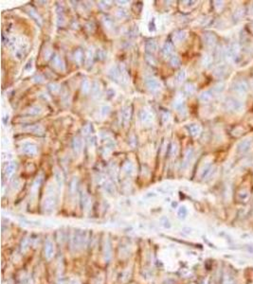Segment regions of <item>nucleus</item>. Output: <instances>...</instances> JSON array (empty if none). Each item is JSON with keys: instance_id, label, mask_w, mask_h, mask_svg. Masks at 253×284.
<instances>
[{"instance_id": "f257e3e1", "label": "nucleus", "mask_w": 253, "mask_h": 284, "mask_svg": "<svg viewBox=\"0 0 253 284\" xmlns=\"http://www.w3.org/2000/svg\"><path fill=\"white\" fill-rule=\"evenodd\" d=\"M224 107L226 110L230 111V112H242L244 109V104L243 103L233 98H228L225 102H224Z\"/></svg>"}, {"instance_id": "f03ea898", "label": "nucleus", "mask_w": 253, "mask_h": 284, "mask_svg": "<svg viewBox=\"0 0 253 284\" xmlns=\"http://www.w3.org/2000/svg\"><path fill=\"white\" fill-rule=\"evenodd\" d=\"M251 145H252V142L250 139H245L241 141L237 146V153L241 154V156L242 154H245L246 153L250 151Z\"/></svg>"}, {"instance_id": "7ed1b4c3", "label": "nucleus", "mask_w": 253, "mask_h": 284, "mask_svg": "<svg viewBox=\"0 0 253 284\" xmlns=\"http://www.w3.org/2000/svg\"><path fill=\"white\" fill-rule=\"evenodd\" d=\"M249 89V85L248 82L245 81H238L232 85V90H234L236 93H245Z\"/></svg>"}, {"instance_id": "20e7f679", "label": "nucleus", "mask_w": 253, "mask_h": 284, "mask_svg": "<svg viewBox=\"0 0 253 284\" xmlns=\"http://www.w3.org/2000/svg\"><path fill=\"white\" fill-rule=\"evenodd\" d=\"M22 152L28 156H33L37 153V146L33 143H25L22 146Z\"/></svg>"}, {"instance_id": "39448f33", "label": "nucleus", "mask_w": 253, "mask_h": 284, "mask_svg": "<svg viewBox=\"0 0 253 284\" xmlns=\"http://www.w3.org/2000/svg\"><path fill=\"white\" fill-rule=\"evenodd\" d=\"M145 85L147 88L152 90V91H155L160 87V83L158 82V81L154 78H147L145 80Z\"/></svg>"}, {"instance_id": "423d86ee", "label": "nucleus", "mask_w": 253, "mask_h": 284, "mask_svg": "<svg viewBox=\"0 0 253 284\" xmlns=\"http://www.w3.org/2000/svg\"><path fill=\"white\" fill-rule=\"evenodd\" d=\"M216 41H217V39H216V37H215L214 34L206 33L204 35V43H205V45L207 47H209V48L214 47V45L216 44Z\"/></svg>"}, {"instance_id": "0eeeda50", "label": "nucleus", "mask_w": 253, "mask_h": 284, "mask_svg": "<svg viewBox=\"0 0 253 284\" xmlns=\"http://www.w3.org/2000/svg\"><path fill=\"white\" fill-rule=\"evenodd\" d=\"M239 45L237 44H232L231 46L229 48V49L226 51V56L229 58H235L237 57L238 53H239Z\"/></svg>"}, {"instance_id": "6e6552de", "label": "nucleus", "mask_w": 253, "mask_h": 284, "mask_svg": "<svg viewBox=\"0 0 253 284\" xmlns=\"http://www.w3.org/2000/svg\"><path fill=\"white\" fill-rule=\"evenodd\" d=\"M228 71H229V68L226 66H220L214 70V75L217 78H222V77L228 74Z\"/></svg>"}, {"instance_id": "1a4fd4ad", "label": "nucleus", "mask_w": 253, "mask_h": 284, "mask_svg": "<svg viewBox=\"0 0 253 284\" xmlns=\"http://www.w3.org/2000/svg\"><path fill=\"white\" fill-rule=\"evenodd\" d=\"M72 147L75 153L79 154L82 151V140L79 137H75L72 142Z\"/></svg>"}, {"instance_id": "9d476101", "label": "nucleus", "mask_w": 253, "mask_h": 284, "mask_svg": "<svg viewBox=\"0 0 253 284\" xmlns=\"http://www.w3.org/2000/svg\"><path fill=\"white\" fill-rule=\"evenodd\" d=\"M139 118L141 119V121L143 122V123H149V122L152 121V116L151 114L145 111V110H142L139 114Z\"/></svg>"}, {"instance_id": "9b49d317", "label": "nucleus", "mask_w": 253, "mask_h": 284, "mask_svg": "<svg viewBox=\"0 0 253 284\" xmlns=\"http://www.w3.org/2000/svg\"><path fill=\"white\" fill-rule=\"evenodd\" d=\"M250 197V193L248 190H242L238 192V199L241 202H246Z\"/></svg>"}, {"instance_id": "f8f14e48", "label": "nucleus", "mask_w": 253, "mask_h": 284, "mask_svg": "<svg viewBox=\"0 0 253 284\" xmlns=\"http://www.w3.org/2000/svg\"><path fill=\"white\" fill-rule=\"evenodd\" d=\"M52 66L58 69H62L64 70V63L62 61L61 58L58 56V55H55L53 58H52Z\"/></svg>"}, {"instance_id": "ddd939ff", "label": "nucleus", "mask_w": 253, "mask_h": 284, "mask_svg": "<svg viewBox=\"0 0 253 284\" xmlns=\"http://www.w3.org/2000/svg\"><path fill=\"white\" fill-rule=\"evenodd\" d=\"M158 48V44L155 40H149L146 43V50L150 53H154Z\"/></svg>"}, {"instance_id": "4468645a", "label": "nucleus", "mask_w": 253, "mask_h": 284, "mask_svg": "<svg viewBox=\"0 0 253 284\" xmlns=\"http://www.w3.org/2000/svg\"><path fill=\"white\" fill-rule=\"evenodd\" d=\"M212 99V92L211 91H204L200 94L199 100L203 102H209Z\"/></svg>"}, {"instance_id": "2eb2a0df", "label": "nucleus", "mask_w": 253, "mask_h": 284, "mask_svg": "<svg viewBox=\"0 0 253 284\" xmlns=\"http://www.w3.org/2000/svg\"><path fill=\"white\" fill-rule=\"evenodd\" d=\"M187 128H188V130H189L190 134L192 135V137H196V135H198L200 131H201L200 126L197 125V124H191V125L188 126Z\"/></svg>"}, {"instance_id": "dca6fc26", "label": "nucleus", "mask_w": 253, "mask_h": 284, "mask_svg": "<svg viewBox=\"0 0 253 284\" xmlns=\"http://www.w3.org/2000/svg\"><path fill=\"white\" fill-rule=\"evenodd\" d=\"M173 44L170 43V42H167V43L164 45L163 48H162V53H163V55L166 56V57H167V56H170V55L172 54V52H173Z\"/></svg>"}, {"instance_id": "f3484780", "label": "nucleus", "mask_w": 253, "mask_h": 284, "mask_svg": "<svg viewBox=\"0 0 253 284\" xmlns=\"http://www.w3.org/2000/svg\"><path fill=\"white\" fill-rule=\"evenodd\" d=\"M42 112V109L41 107L39 106H32L30 107L29 110L27 111V114L28 115H30V116H36L38 114H40Z\"/></svg>"}, {"instance_id": "a211bd4d", "label": "nucleus", "mask_w": 253, "mask_h": 284, "mask_svg": "<svg viewBox=\"0 0 253 284\" xmlns=\"http://www.w3.org/2000/svg\"><path fill=\"white\" fill-rule=\"evenodd\" d=\"M223 284H237V281L235 280L234 277L231 276L230 275L226 274L223 279Z\"/></svg>"}, {"instance_id": "6ab92c4d", "label": "nucleus", "mask_w": 253, "mask_h": 284, "mask_svg": "<svg viewBox=\"0 0 253 284\" xmlns=\"http://www.w3.org/2000/svg\"><path fill=\"white\" fill-rule=\"evenodd\" d=\"M91 92L93 94V97H98L101 93V87H100V85L97 82H95L93 83V85L91 87Z\"/></svg>"}, {"instance_id": "aec40b11", "label": "nucleus", "mask_w": 253, "mask_h": 284, "mask_svg": "<svg viewBox=\"0 0 253 284\" xmlns=\"http://www.w3.org/2000/svg\"><path fill=\"white\" fill-rule=\"evenodd\" d=\"M184 91L188 95H192L195 91V86H194V85H192V83H187L184 87Z\"/></svg>"}, {"instance_id": "412c9836", "label": "nucleus", "mask_w": 253, "mask_h": 284, "mask_svg": "<svg viewBox=\"0 0 253 284\" xmlns=\"http://www.w3.org/2000/svg\"><path fill=\"white\" fill-rule=\"evenodd\" d=\"M82 90L84 94L88 93L90 90H91V85H90V82L88 80H86L83 81V85H82Z\"/></svg>"}, {"instance_id": "4be33fe9", "label": "nucleus", "mask_w": 253, "mask_h": 284, "mask_svg": "<svg viewBox=\"0 0 253 284\" xmlns=\"http://www.w3.org/2000/svg\"><path fill=\"white\" fill-rule=\"evenodd\" d=\"M211 171H212V167H211V164H210V165H207V166L205 167V169L203 170L202 174H201V176H202V178H207V177L209 176L210 174L211 173Z\"/></svg>"}, {"instance_id": "5701e85b", "label": "nucleus", "mask_w": 253, "mask_h": 284, "mask_svg": "<svg viewBox=\"0 0 253 284\" xmlns=\"http://www.w3.org/2000/svg\"><path fill=\"white\" fill-rule=\"evenodd\" d=\"M15 167H16V164L15 163H10L8 166H7V168H6V174H7L8 176H10V175H11L12 173H14V171H15Z\"/></svg>"}, {"instance_id": "b1692460", "label": "nucleus", "mask_w": 253, "mask_h": 284, "mask_svg": "<svg viewBox=\"0 0 253 284\" xmlns=\"http://www.w3.org/2000/svg\"><path fill=\"white\" fill-rule=\"evenodd\" d=\"M185 79H186V72H185L184 70L179 71V72H178V73L176 74V81L177 83L182 82Z\"/></svg>"}, {"instance_id": "393cba45", "label": "nucleus", "mask_w": 253, "mask_h": 284, "mask_svg": "<svg viewBox=\"0 0 253 284\" xmlns=\"http://www.w3.org/2000/svg\"><path fill=\"white\" fill-rule=\"evenodd\" d=\"M74 56H75L74 58H75L76 62L80 63L83 61V51H82L81 49H77V50L75 51V53H74Z\"/></svg>"}, {"instance_id": "a878e982", "label": "nucleus", "mask_w": 253, "mask_h": 284, "mask_svg": "<svg viewBox=\"0 0 253 284\" xmlns=\"http://www.w3.org/2000/svg\"><path fill=\"white\" fill-rule=\"evenodd\" d=\"M122 117H123V122L126 124L127 122L130 119V109L129 108H126L124 111L122 113Z\"/></svg>"}, {"instance_id": "bb28decb", "label": "nucleus", "mask_w": 253, "mask_h": 284, "mask_svg": "<svg viewBox=\"0 0 253 284\" xmlns=\"http://www.w3.org/2000/svg\"><path fill=\"white\" fill-rule=\"evenodd\" d=\"M224 89H225V83L219 82V83H217V85H214V87H213V91L216 92V93H221Z\"/></svg>"}, {"instance_id": "cd10ccee", "label": "nucleus", "mask_w": 253, "mask_h": 284, "mask_svg": "<svg viewBox=\"0 0 253 284\" xmlns=\"http://www.w3.org/2000/svg\"><path fill=\"white\" fill-rule=\"evenodd\" d=\"M170 63H171V64H172V66L176 67V66H178L179 64H180V59H179L177 56H173V57L171 58V60H170Z\"/></svg>"}, {"instance_id": "c85d7f7f", "label": "nucleus", "mask_w": 253, "mask_h": 284, "mask_svg": "<svg viewBox=\"0 0 253 284\" xmlns=\"http://www.w3.org/2000/svg\"><path fill=\"white\" fill-rule=\"evenodd\" d=\"M29 14H30V15L32 18H34L35 20H36L37 22H39V24L41 25V18L39 17V15L36 14V11H33L32 9H30V10L29 11Z\"/></svg>"}, {"instance_id": "c756f323", "label": "nucleus", "mask_w": 253, "mask_h": 284, "mask_svg": "<svg viewBox=\"0 0 253 284\" xmlns=\"http://www.w3.org/2000/svg\"><path fill=\"white\" fill-rule=\"evenodd\" d=\"M211 62H212V58H211V56H209V55H206V56H204V57H203V60H202V63L204 64L205 66H210V64L211 63Z\"/></svg>"}, {"instance_id": "7c9ffc66", "label": "nucleus", "mask_w": 253, "mask_h": 284, "mask_svg": "<svg viewBox=\"0 0 253 284\" xmlns=\"http://www.w3.org/2000/svg\"><path fill=\"white\" fill-rule=\"evenodd\" d=\"M244 10L243 9H239V10H236V11L234 12V18L236 19V20H240L242 17H243V15H244Z\"/></svg>"}, {"instance_id": "2f4dec72", "label": "nucleus", "mask_w": 253, "mask_h": 284, "mask_svg": "<svg viewBox=\"0 0 253 284\" xmlns=\"http://www.w3.org/2000/svg\"><path fill=\"white\" fill-rule=\"evenodd\" d=\"M187 213H188V211H187V208H185V206H181V208H179V210H178V216L180 218H185L186 215H187Z\"/></svg>"}, {"instance_id": "473e14b6", "label": "nucleus", "mask_w": 253, "mask_h": 284, "mask_svg": "<svg viewBox=\"0 0 253 284\" xmlns=\"http://www.w3.org/2000/svg\"><path fill=\"white\" fill-rule=\"evenodd\" d=\"M177 35V38H178V40H184L185 38H186V36H187V34H186V32L185 31H179L178 32V34H176Z\"/></svg>"}, {"instance_id": "72a5a7b5", "label": "nucleus", "mask_w": 253, "mask_h": 284, "mask_svg": "<svg viewBox=\"0 0 253 284\" xmlns=\"http://www.w3.org/2000/svg\"><path fill=\"white\" fill-rule=\"evenodd\" d=\"M123 169H124V171H125L126 172L131 171H132V164H131L130 162H127V163L124 165V167H123Z\"/></svg>"}, {"instance_id": "f704fd0d", "label": "nucleus", "mask_w": 253, "mask_h": 284, "mask_svg": "<svg viewBox=\"0 0 253 284\" xmlns=\"http://www.w3.org/2000/svg\"><path fill=\"white\" fill-rule=\"evenodd\" d=\"M109 112H110V108H109L108 106H103V107H102V114L103 116L108 115Z\"/></svg>"}, {"instance_id": "c9c22d12", "label": "nucleus", "mask_w": 253, "mask_h": 284, "mask_svg": "<svg viewBox=\"0 0 253 284\" xmlns=\"http://www.w3.org/2000/svg\"><path fill=\"white\" fill-rule=\"evenodd\" d=\"M49 88L52 92H57V91H59V89H60L59 85H50Z\"/></svg>"}, {"instance_id": "e433bc0d", "label": "nucleus", "mask_w": 253, "mask_h": 284, "mask_svg": "<svg viewBox=\"0 0 253 284\" xmlns=\"http://www.w3.org/2000/svg\"><path fill=\"white\" fill-rule=\"evenodd\" d=\"M90 59H92V51L89 49L88 52H87V58H86V63L87 64L90 63Z\"/></svg>"}, {"instance_id": "4c0bfd02", "label": "nucleus", "mask_w": 253, "mask_h": 284, "mask_svg": "<svg viewBox=\"0 0 253 284\" xmlns=\"http://www.w3.org/2000/svg\"><path fill=\"white\" fill-rule=\"evenodd\" d=\"M56 180H57L58 183H59V184L63 183V182H62V176H61V174L58 173V172H56Z\"/></svg>"}, {"instance_id": "58836bf2", "label": "nucleus", "mask_w": 253, "mask_h": 284, "mask_svg": "<svg viewBox=\"0 0 253 284\" xmlns=\"http://www.w3.org/2000/svg\"><path fill=\"white\" fill-rule=\"evenodd\" d=\"M251 30H252V31H253V23H252V24H251Z\"/></svg>"}]
</instances>
